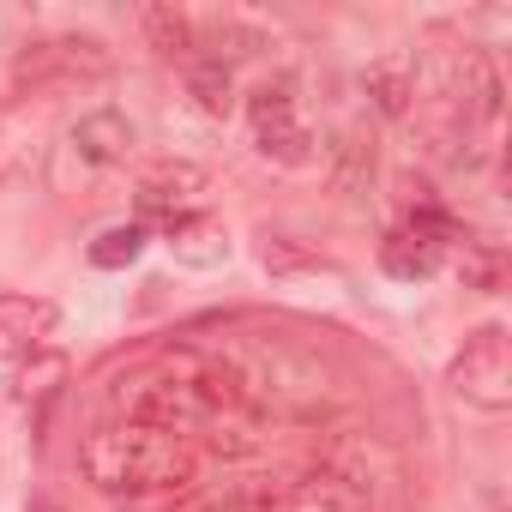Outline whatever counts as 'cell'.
Returning <instances> with one entry per match:
<instances>
[{
  "label": "cell",
  "instance_id": "obj_5",
  "mask_svg": "<svg viewBox=\"0 0 512 512\" xmlns=\"http://www.w3.org/2000/svg\"><path fill=\"white\" fill-rule=\"evenodd\" d=\"M55 326H61L55 302H43V296H0V356H37Z\"/></svg>",
  "mask_w": 512,
  "mask_h": 512
},
{
  "label": "cell",
  "instance_id": "obj_6",
  "mask_svg": "<svg viewBox=\"0 0 512 512\" xmlns=\"http://www.w3.org/2000/svg\"><path fill=\"white\" fill-rule=\"evenodd\" d=\"M278 512H374V488L362 476H350V470H320Z\"/></svg>",
  "mask_w": 512,
  "mask_h": 512
},
{
  "label": "cell",
  "instance_id": "obj_3",
  "mask_svg": "<svg viewBox=\"0 0 512 512\" xmlns=\"http://www.w3.org/2000/svg\"><path fill=\"white\" fill-rule=\"evenodd\" d=\"M247 115H253V145H260L272 163H308L314 151V139H308V127L296 121V97H290V79H278V85H260L247 97Z\"/></svg>",
  "mask_w": 512,
  "mask_h": 512
},
{
  "label": "cell",
  "instance_id": "obj_13",
  "mask_svg": "<svg viewBox=\"0 0 512 512\" xmlns=\"http://www.w3.org/2000/svg\"><path fill=\"white\" fill-rule=\"evenodd\" d=\"M145 223H115V229H103L97 241H91V266H103V272H121V266H133L139 253H145Z\"/></svg>",
  "mask_w": 512,
  "mask_h": 512
},
{
  "label": "cell",
  "instance_id": "obj_11",
  "mask_svg": "<svg viewBox=\"0 0 512 512\" xmlns=\"http://www.w3.org/2000/svg\"><path fill=\"white\" fill-rule=\"evenodd\" d=\"M368 97L380 115H410V97H416V67L410 61H374L368 67Z\"/></svg>",
  "mask_w": 512,
  "mask_h": 512
},
{
  "label": "cell",
  "instance_id": "obj_7",
  "mask_svg": "<svg viewBox=\"0 0 512 512\" xmlns=\"http://www.w3.org/2000/svg\"><path fill=\"white\" fill-rule=\"evenodd\" d=\"M73 145H79V157L85 163H127V151H133V121L127 115H115V109H91L79 127H73Z\"/></svg>",
  "mask_w": 512,
  "mask_h": 512
},
{
  "label": "cell",
  "instance_id": "obj_12",
  "mask_svg": "<svg viewBox=\"0 0 512 512\" xmlns=\"http://www.w3.org/2000/svg\"><path fill=\"white\" fill-rule=\"evenodd\" d=\"M169 241H175V253L187 266L223 260V223L217 217H181V223H169Z\"/></svg>",
  "mask_w": 512,
  "mask_h": 512
},
{
  "label": "cell",
  "instance_id": "obj_14",
  "mask_svg": "<svg viewBox=\"0 0 512 512\" xmlns=\"http://www.w3.org/2000/svg\"><path fill=\"white\" fill-rule=\"evenodd\" d=\"M187 91H193V103H199L205 115H229V109H235V79H229V67H217V61H199V67L187 73Z\"/></svg>",
  "mask_w": 512,
  "mask_h": 512
},
{
  "label": "cell",
  "instance_id": "obj_10",
  "mask_svg": "<svg viewBox=\"0 0 512 512\" xmlns=\"http://www.w3.org/2000/svg\"><path fill=\"white\" fill-rule=\"evenodd\" d=\"M139 25H145V43H151L163 61H187V55L199 49L193 19H187V13H175V7H145V13H139Z\"/></svg>",
  "mask_w": 512,
  "mask_h": 512
},
{
  "label": "cell",
  "instance_id": "obj_9",
  "mask_svg": "<svg viewBox=\"0 0 512 512\" xmlns=\"http://www.w3.org/2000/svg\"><path fill=\"white\" fill-rule=\"evenodd\" d=\"M380 266H386L392 278H404V284L434 278V272H440V241L404 223V229H392V235L380 241Z\"/></svg>",
  "mask_w": 512,
  "mask_h": 512
},
{
  "label": "cell",
  "instance_id": "obj_15",
  "mask_svg": "<svg viewBox=\"0 0 512 512\" xmlns=\"http://www.w3.org/2000/svg\"><path fill=\"white\" fill-rule=\"evenodd\" d=\"M332 163H338V169H332V187H338V193H356V187L374 175V151H368L362 139H338V145H332Z\"/></svg>",
  "mask_w": 512,
  "mask_h": 512
},
{
  "label": "cell",
  "instance_id": "obj_4",
  "mask_svg": "<svg viewBox=\"0 0 512 512\" xmlns=\"http://www.w3.org/2000/svg\"><path fill=\"white\" fill-rule=\"evenodd\" d=\"M25 79H103L109 73V49L97 37H49L19 61Z\"/></svg>",
  "mask_w": 512,
  "mask_h": 512
},
{
  "label": "cell",
  "instance_id": "obj_1",
  "mask_svg": "<svg viewBox=\"0 0 512 512\" xmlns=\"http://www.w3.org/2000/svg\"><path fill=\"white\" fill-rule=\"evenodd\" d=\"M79 470L91 488L103 494H127V500H151V494H193L199 482V458L181 446V434L151 428V422H103L85 434L79 446Z\"/></svg>",
  "mask_w": 512,
  "mask_h": 512
},
{
  "label": "cell",
  "instance_id": "obj_8",
  "mask_svg": "<svg viewBox=\"0 0 512 512\" xmlns=\"http://www.w3.org/2000/svg\"><path fill=\"white\" fill-rule=\"evenodd\" d=\"M199 187H205V169H193V163H163V169L145 175V187H139V211H145V217L169 211V223H181V205H187Z\"/></svg>",
  "mask_w": 512,
  "mask_h": 512
},
{
  "label": "cell",
  "instance_id": "obj_2",
  "mask_svg": "<svg viewBox=\"0 0 512 512\" xmlns=\"http://www.w3.org/2000/svg\"><path fill=\"white\" fill-rule=\"evenodd\" d=\"M446 386L476 404V410H506L512 404V344L500 326H482L446 368Z\"/></svg>",
  "mask_w": 512,
  "mask_h": 512
}]
</instances>
